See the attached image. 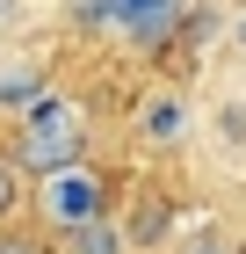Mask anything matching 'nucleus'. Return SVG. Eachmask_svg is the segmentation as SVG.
Instances as JSON below:
<instances>
[{
	"label": "nucleus",
	"instance_id": "1",
	"mask_svg": "<svg viewBox=\"0 0 246 254\" xmlns=\"http://www.w3.org/2000/svg\"><path fill=\"white\" fill-rule=\"evenodd\" d=\"M80 138H87L80 102L44 95L37 109H22V124H15V153H22V167H29V175H58V167H80Z\"/></svg>",
	"mask_w": 246,
	"mask_h": 254
},
{
	"label": "nucleus",
	"instance_id": "2",
	"mask_svg": "<svg viewBox=\"0 0 246 254\" xmlns=\"http://www.w3.org/2000/svg\"><path fill=\"white\" fill-rule=\"evenodd\" d=\"M51 211H58L65 233L87 225V218H101V175H95V167H58V175H51Z\"/></svg>",
	"mask_w": 246,
	"mask_h": 254
},
{
	"label": "nucleus",
	"instance_id": "3",
	"mask_svg": "<svg viewBox=\"0 0 246 254\" xmlns=\"http://www.w3.org/2000/svg\"><path fill=\"white\" fill-rule=\"evenodd\" d=\"M51 95L44 87V59H15V51H0V109H37V102Z\"/></svg>",
	"mask_w": 246,
	"mask_h": 254
},
{
	"label": "nucleus",
	"instance_id": "4",
	"mask_svg": "<svg viewBox=\"0 0 246 254\" xmlns=\"http://www.w3.org/2000/svg\"><path fill=\"white\" fill-rule=\"evenodd\" d=\"M167 233H174V203H167V196H138L131 218H123V247H131V254H152Z\"/></svg>",
	"mask_w": 246,
	"mask_h": 254
},
{
	"label": "nucleus",
	"instance_id": "5",
	"mask_svg": "<svg viewBox=\"0 0 246 254\" xmlns=\"http://www.w3.org/2000/svg\"><path fill=\"white\" fill-rule=\"evenodd\" d=\"M181 131H189V102L181 95H145L138 102V138L145 145H174Z\"/></svg>",
	"mask_w": 246,
	"mask_h": 254
},
{
	"label": "nucleus",
	"instance_id": "6",
	"mask_svg": "<svg viewBox=\"0 0 246 254\" xmlns=\"http://www.w3.org/2000/svg\"><path fill=\"white\" fill-rule=\"evenodd\" d=\"M65 254H131V247H123V225L87 218V225H73V233H65Z\"/></svg>",
	"mask_w": 246,
	"mask_h": 254
},
{
	"label": "nucleus",
	"instance_id": "7",
	"mask_svg": "<svg viewBox=\"0 0 246 254\" xmlns=\"http://www.w3.org/2000/svg\"><path fill=\"white\" fill-rule=\"evenodd\" d=\"M174 254H232V240L217 233V225H196L189 240H174Z\"/></svg>",
	"mask_w": 246,
	"mask_h": 254
},
{
	"label": "nucleus",
	"instance_id": "8",
	"mask_svg": "<svg viewBox=\"0 0 246 254\" xmlns=\"http://www.w3.org/2000/svg\"><path fill=\"white\" fill-rule=\"evenodd\" d=\"M0 254H44V240H29V233H0Z\"/></svg>",
	"mask_w": 246,
	"mask_h": 254
},
{
	"label": "nucleus",
	"instance_id": "9",
	"mask_svg": "<svg viewBox=\"0 0 246 254\" xmlns=\"http://www.w3.org/2000/svg\"><path fill=\"white\" fill-rule=\"evenodd\" d=\"M15 211V167H7V160H0V218Z\"/></svg>",
	"mask_w": 246,
	"mask_h": 254
},
{
	"label": "nucleus",
	"instance_id": "10",
	"mask_svg": "<svg viewBox=\"0 0 246 254\" xmlns=\"http://www.w3.org/2000/svg\"><path fill=\"white\" fill-rule=\"evenodd\" d=\"M15 15H22V0H0V29H15Z\"/></svg>",
	"mask_w": 246,
	"mask_h": 254
},
{
	"label": "nucleus",
	"instance_id": "11",
	"mask_svg": "<svg viewBox=\"0 0 246 254\" xmlns=\"http://www.w3.org/2000/svg\"><path fill=\"white\" fill-rule=\"evenodd\" d=\"M239 44H246V22H239Z\"/></svg>",
	"mask_w": 246,
	"mask_h": 254
},
{
	"label": "nucleus",
	"instance_id": "12",
	"mask_svg": "<svg viewBox=\"0 0 246 254\" xmlns=\"http://www.w3.org/2000/svg\"><path fill=\"white\" fill-rule=\"evenodd\" d=\"M232 254H246V247H232Z\"/></svg>",
	"mask_w": 246,
	"mask_h": 254
}]
</instances>
